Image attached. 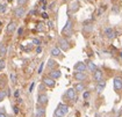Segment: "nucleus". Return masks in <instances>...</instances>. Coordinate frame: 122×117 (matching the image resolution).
Listing matches in <instances>:
<instances>
[{"label":"nucleus","mask_w":122,"mask_h":117,"mask_svg":"<svg viewBox=\"0 0 122 117\" xmlns=\"http://www.w3.org/2000/svg\"><path fill=\"white\" fill-rule=\"evenodd\" d=\"M69 112V107L64 104V103H59L58 106H57L56 110H55V114H54V116L55 117H64Z\"/></svg>","instance_id":"1"},{"label":"nucleus","mask_w":122,"mask_h":117,"mask_svg":"<svg viewBox=\"0 0 122 117\" xmlns=\"http://www.w3.org/2000/svg\"><path fill=\"white\" fill-rule=\"evenodd\" d=\"M72 30H73V22H72L71 18H69L67 21H66L65 26H64V28L62 29V35L63 36H71Z\"/></svg>","instance_id":"2"},{"label":"nucleus","mask_w":122,"mask_h":117,"mask_svg":"<svg viewBox=\"0 0 122 117\" xmlns=\"http://www.w3.org/2000/svg\"><path fill=\"white\" fill-rule=\"evenodd\" d=\"M57 46H58L62 51H67V50L70 49L69 41L66 39L65 37H61V38H58V41H57Z\"/></svg>","instance_id":"3"},{"label":"nucleus","mask_w":122,"mask_h":117,"mask_svg":"<svg viewBox=\"0 0 122 117\" xmlns=\"http://www.w3.org/2000/svg\"><path fill=\"white\" fill-rule=\"evenodd\" d=\"M79 8H80V2H79V1H72L71 5H70L69 8H67V10H69V16H70V14L77 13Z\"/></svg>","instance_id":"4"},{"label":"nucleus","mask_w":122,"mask_h":117,"mask_svg":"<svg viewBox=\"0 0 122 117\" xmlns=\"http://www.w3.org/2000/svg\"><path fill=\"white\" fill-rule=\"evenodd\" d=\"M16 28H18V23H16V21H14V20H12L10 21V23L6 26V33L10 35V34H13L15 30H16Z\"/></svg>","instance_id":"5"},{"label":"nucleus","mask_w":122,"mask_h":117,"mask_svg":"<svg viewBox=\"0 0 122 117\" xmlns=\"http://www.w3.org/2000/svg\"><path fill=\"white\" fill-rule=\"evenodd\" d=\"M48 102H49V98L46 93H41L38 94V98H37V103L40 106H47Z\"/></svg>","instance_id":"6"},{"label":"nucleus","mask_w":122,"mask_h":117,"mask_svg":"<svg viewBox=\"0 0 122 117\" xmlns=\"http://www.w3.org/2000/svg\"><path fill=\"white\" fill-rule=\"evenodd\" d=\"M113 86H114V89L116 92H120L122 89V78L121 77H115L113 79Z\"/></svg>","instance_id":"7"},{"label":"nucleus","mask_w":122,"mask_h":117,"mask_svg":"<svg viewBox=\"0 0 122 117\" xmlns=\"http://www.w3.org/2000/svg\"><path fill=\"white\" fill-rule=\"evenodd\" d=\"M25 15H26V9H25V7L19 6V7H16V8L14 9V16L16 19H22Z\"/></svg>","instance_id":"8"},{"label":"nucleus","mask_w":122,"mask_h":117,"mask_svg":"<svg viewBox=\"0 0 122 117\" xmlns=\"http://www.w3.org/2000/svg\"><path fill=\"white\" fill-rule=\"evenodd\" d=\"M42 82L47 86V87H50V88H52V87H55V85H56V81L55 79H52V78H50L49 75L47 77H43V79H42Z\"/></svg>","instance_id":"9"},{"label":"nucleus","mask_w":122,"mask_h":117,"mask_svg":"<svg viewBox=\"0 0 122 117\" xmlns=\"http://www.w3.org/2000/svg\"><path fill=\"white\" fill-rule=\"evenodd\" d=\"M73 68H75L76 72H85V71L87 70V66H86V64L83 63V62H78V63L75 64Z\"/></svg>","instance_id":"10"},{"label":"nucleus","mask_w":122,"mask_h":117,"mask_svg":"<svg viewBox=\"0 0 122 117\" xmlns=\"http://www.w3.org/2000/svg\"><path fill=\"white\" fill-rule=\"evenodd\" d=\"M50 78H52V79H59L61 77H62V72L58 70V68H54V70H51L50 72H49V74H48Z\"/></svg>","instance_id":"11"},{"label":"nucleus","mask_w":122,"mask_h":117,"mask_svg":"<svg viewBox=\"0 0 122 117\" xmlns=\"http://www.w3.org/2000/svg\"><path fill=\"white\" fill-rule=\"evenodd\" d=\"M36 117H44L46 116V108L44 106H40L38 104L37 108H36V114H35Z\"/></svg>","instance_id":"12"},{"label":"nucleus","mask_w":122,"mask_h":117,"mask_svg":"<svg viewBox=\"0 0 122 117\" xmlns=\"http://www.w3.org/2000/svg\"><path fill=\"white\" fill-rule=\"evenodd\" d=\"M102 77H103V73H102V71L99 70V68H97V70L93 72V78L97 82L100 81V80H102Z\"/></svg>","instance_id":"13"},{"label":"nucleus","mask_w":122,"mask_h":117,"mask_svg":"<svg viewBox=\"0 0 122 117\" xmlns=\"http://www.w3.org/2000/svg\"><path fill=\"white\" fill-rule=\"evenodd\" d=\"M73 77H75L76 80H77V81H80V82L87 79V75L85 74V72H76Z\"/></svg>","instance_id":"14"},{"label":"nucleus","mask_w":122,"mask_h":117,"mask_svg":"<svg viewBox=\"0 0 122 117\" xmlns=\"http://www.w3.org/2000/svg\"><path fill=\"white\" fill-rule=\"evenodd\" d=\"M50 54H51L52 57H61V56H62V50H61L58 46H54V48L51 49Z\"/></svg>","instance_id":"15"},{"label":"nucleus","mask_w":122,"mask_h":117,"mask_svg":"<svg viewBox=\"0 0 122 117\" xmlns=\"http://www.w3.org/2000/svg\"><path fill=\"white\" fill-rule=\"evenodd\" d=\"M56 67H57L56 60H54L52 58H50V59L47 62V68L49 71H51V70H54V68H56Z\"/></svg>","instance_id":"16"},{"label":"nucleus","mask_w":122,"mask_h":117,"mask_svg":"<svg viewBox=\"0 0 122 117\" xmlns=\"http://www.w3.org/2000/svg\"><path fill=\"white\" fill-rule=\"evenodd\" d=\"M105 35H106L107 38L112 39V38H114V36H115V31H114V29H112V28H106V29H105Z\"/></svg>","instance_id":"17"},{"label":"nucleus","mask_w":122,"mask_h":117,"mask_svg":"<svg viewBox=\"0 0 122 117\" xmlns=\"http://www.w3.org/2000/svg\"><path fill=\"white\" fill-rule=\"evenodd\" d=\"M7 54V45L5 43H0V57L5 58Z\"/></svg>","instance_id":"18"},{"label":"nucleus","mask_w":122,"mask_h":117,"mask_svg":"<svg viewBox=\"0 0 122 117\" xmlns=\"http://www.w3.org/2000/svg\"><path fill=\"white\" fill-rule=\"evenodd\" d=\"M105 87H106V81L100 80L97 82V92H98V93H101V92L105 89Z\"/></svg>","instance_id":"19"},{"label":"nucleus","mask_w":122,"mask_h":117,"mask_svg":"<svg viewBox=\"0 0 122 117\" xmlns=\"http://www.w3.org/2000/svg\"><path fill=\"white\" fill-rule=\"evenodd\" d=\"M66 96H67V99L75 100V98H76V90H75V88H69V89L66 90Z\"/></svg>","instance_id":"20"},{"label":"nucleus","mask_w":122,"mask_h":117,"mask_svg":"<svg viewBox=\"0 0 122 117\" xmlns=\"http://www.w3.org/2000/svg\"><path fill=\"white\" fill-rule=\"evenodd\" d=\"M86 66H87V70H90L91 72H94L97 70V65L93 62H91V60H87L86 62Z\"/></svg>","instance_id":"21"},{"label":"nucleus","mask_w":122,"mask_h":117,"mask_svg":"<svg viewBox=\"0 0 122 117\" xmlns=\"http://www.w3.org/2000/svg\"><path fill=\"white\" fill-rule=\"evenodd\" d=\"M85 89V83L84 82H78L75 85V90L76 92H83Z\"/></svg>","instance_id":"22"},{"label":"nucleus","mask_w":122,"mask_h":117,"mask_svg":"<svg viewBox=\"0 0 122 117\" xmlns=\"http://www.w3.org/2000/svg\"><path fill=\"white\" fill-rule=\"evenodd\" d=\"M10 81H12V83H16V80H18V78H16V74H15V73H14V72L10 73Z\"/></svg>","instance_id":"23"},{"label":"nucleus","mask_w":122,"mask_h":117,"mask_svg":"<svg viewBox=\"0 0 122 117\" xmlns=\"http://www.w3.org/2000/svg\"><path fill=\"white\" fill-rule=\"evenodd\" d=\"M6 96H7V92L6 90H0V102L6 99Z\"/></svg>","instance_id":"24"},{"label":"nucleus","mask_w":122,"mask_h":117,"mask_svg":"<svg viewBox=\"0 0 122 117\" xmlns=\"http://www.w3.org/2000/svg\"><path fill=\"white\" fill-rule=\"evenodd\" d=\"M106 9H107V7H106V6H101V7L99 8V10H98V16H101L103 13L106 12Z\"/></svg>","instance_id":"25"},{"label":"nucleus","mask_w":122,"mask_h":117,"mask_svg":"<svg viewBox=\"0 0 122 117\" xmlns=\"http://www.w3.org/2000/svg\"><path fill=\"white\" fill-rule=\"evenodd\" d=\"M5 66H6V60H5L4 58H1V59H0V72L5 68Z\"/></svg>","instance_id":"26"},{"label":"nucleus","mask_w":122,"mask_h":117,"mask_svg":"<svg viewBox=\"0 0 122 117\" xmlns=\"http://www.w3.org/2000/svg\"><path fill=\"white\" fill-rule=\"evenodd\" d=\"M33 44H35L36 46L42 44V42H41V39H38V38H33Z\"/></svg>","instance_id":"27"},{"label":"nucleus","mask_w":122,"mask_h":117,"mask_svg":"<svg viewBox=\"0 0 122 117\" xmlns=\"http://www.w3.org/2000/svg\"><path fill=\"white\" fill-rule=\"evenodd\" d=\"M43 68H44V62H42V63L40 64V67H38V71H37L38 74H41V73H42Z\"/></svg>","instance_id":"28"},{"label":"nucleus","mask_w":122,"mask_h":117,"mask_svg":"<svg viewBox=\"0 0 122 117\" xmlns=\"http://www.w3.org/2000/svg\"><path fill=\"white\" fill-rule=\"evenodd\" d=\"M46 87H47V86L42 82V83L40 85V87H38V90H40V92H44V90H46Z\"/></svg>","instance_id":"29"},{"label":"nucleus","mask_w":122,"mask_h":117,"mask_svg":"<svg viewBox=\"0 0 122 117\" xmlns=\"http://www.w3.org/2000/svg\"><path fill=\"white\" fill-rule=\"evenodd\" d=\"M27 1H28V0H18V4H19V6H23Z\"/></svg>","instance_id":"30"},{"label":"nucleus","mask_w":122,"mask_h":117,"mask_svg":"<svg viewBox=\"0 0 122 117\" xmlns=\"http://www.w3.org/2000/svg\"><path fill=\"white\" fill-rule=\"evenodd\" d=\"M13 111H14V114H15V115H18V114H19V107L14 106V107H13Z\"/></svg>","instance_id":"31"},{"label":"nucleus","mask_w":122,"mask_h":117,"mask_svg":"<svg viewBox=\"0 0 122 117\" xmlns=\"http://www.w3.org/2000/svg\"><path fill=\"white\" fill-rule=\"evenodd\" d=\"M35 52H36V54H41V52H42V46H41V45H38L37 48H36Z\"/></svg>","instance_id":"32"},{"label":"nucleus","mask_w":122,"mask_h":117,"mask_svg":"<svg viewBox=\"0 0 122 117\" xmlns=\"http://www.w3.org/2000/svg\"><path fill=\"white\" fill-rule=\"evenodd\" d=\"M43 26H44L43 23H38V24H37V30L42 31V30H43Z\"/></svg>","instance_id":"33"},{"label":"nucleus","mask_w":122,"mask_h":117,"mask_svg":"<svg viewBox=\"0 0 122 117\" xmlns=\"http://www.w3.org/2000/svg\"><path fill=\"white\" fill-rule=\"evenodd\" d=\"M22 34H23V27H20L19 30H18V35H19V36H21Z\"/></svg>","instance_id":"34"},{"label":"nucleus","mask_w":122,"mask_h":117,"mask_svg":"<svg viewBox=\"0 0 122 117\" xmlns=\"http://www.w3.org/2000/svg\"><path fill=\"white\" fill-rule=\"evenodd\" d=\"M14 96H15L16 99H19L20 98V90H15V92H14Z\"/></svg>","instance_id":"35"},{"label":"nucleus","mask_w":122,"mask_h":117,"mask_svg":"<svg viewBox=\"0 0 122 117\" xmlns=\"http://www.w3.org/2000/svg\"><path fill=\"white\" fill-rule=\"evenodd\" d=\"M88 98H90V92H85V93H84V99L87 100Z\"/></svg>","instance_id":"36"},{"label":"nucleus","mask_w":122,"mask_h":117,"mask_svg":"<svg viewBox=\"0 0 122 117\" xmlns=\"http://www.w3.org/2000/svg\"><path fill=\"white\" fill-rule=\"evenodd\" d=\"M34 86H35V82H31V85H30V87H29V93H31V92H33Z\"/></svg>","instance_id":"37"},{"label":"nucleus","mask_w":122,"mask_h":117,"mask_svg":"<svg viewBox=\"0 0 122 117\" xmlns=\"http://www.w3.org/2000/svg\"><path fill=\"white\" fill-rule=\"evenodd\" d=\"M113 12L119 13V7H117V6H113Z\"/></svg>","instance_id":"38"},{"label":"nucleus","mask_w":122,"mask_h":117,"mask_svg":"<svg viewBox=\"0 0 122 117\" xmlns=\"http://www.w3.org/2000/svg\"><path fill=\"white\" fill-rule=\"evenodd\" d=\"M6 12V5H2V8H1V13Z\"/></svg>","instance_id":"39"},{"label":"nucleus","mask_w":122,"mask_h":117,"mask_svg":"<svg viewBox=\"0 0 122 117\" xmlns=\"http://www.w3.org/2000/svg\"><path fill=\"white\" fill-rule=\"evenodd\" d=\"M42 18L48 19V18H49V16H48V14H47V13H42Z\"/></svg>","instance_id":"40"},{"label":"nucleus","mask_w":122,"mask_h":117,"mask_svg":"<svg viewBox=\"0 0 122 117\" xmlns=\"http://www.w3.org/2000/svg\"><path fill=\"white\" fill-rule=\"evenodd\" d=\"M0 117H7V116H6L4 112H0Z\"/></svg>","instance_id":"41"},{"label":"nucleus","mask_w":122,"mask_h":117,"mask_svg":"<svg viewBox=\"0 0 122 117\" xmlns=\"http://www.w3.org/2000/svg\"><path fill=\"white\" fill-rule=\"evenodd\" d=\"M16 100H18V102H19V103H21V102H22V99H20V98H19V99H16Z\"/></svg>","instance_id":"42"},{"label":"nucleus","mask_w":122,"mask_h":117,"mask_svg":"<svg viewBox=\"0 0 122 117\" xmlns=\"http://www.w3.org/2000/svg\"><path fill=\"white\" fill-rule=\"evenodd\" d=\"M1 8H2V4L0 2V13H1Z\"/></svg>","instance_id":"43"},{"label":"nucleus","mask_w":122,"mask_h":117,"mask_svg":"<svg viewBox=\"0 0 122 117\" xmlns=\"http://www.w3.org/2000/svg\"><path fill=\"white\" fill-rule=\"evenodd\" d=\"M64 1H66V2H70V1H72V0H64Z\"/></svg>","instance_id":"44"},{"label":"nucleus","mask_w":122,"mask_h":117,"mask_svg":"<svg viewBox=\"0 0 122 117\" xmlns=\"http://www.w3.org/2000/svg\"><path fill=\"white\" fill-rule=\"evenodd\" d=\"M120 58L122 59V52H120Z\"/></svg>","instance_id":"45"},{"label":"nucleus","mask_w":122,"mask_h":117,"mask_svg":"<svg viewBox=\"0 0 122 117\" xmlns=\"http://www.w3.org/2000/svg\"><path fill=\"white\" fill-rule=\"evenodd\" d=\"M1 24H2V22H1V21H0V27H1Z\"/></svg>","instance_id":"46"},{"label":"nucleus","mask_w":122,"mask_h":117,"mask_svg":"<svg viewBox=\"0 0 122 117\" xmlns=\"http://www.w3.org/2000/svg\"><path fill=\"white\" fill-rule=\"evenodd\" d=\"M113 1H116V0H113Z\"/></svg>","instance_id":"47"}]
</instances>
